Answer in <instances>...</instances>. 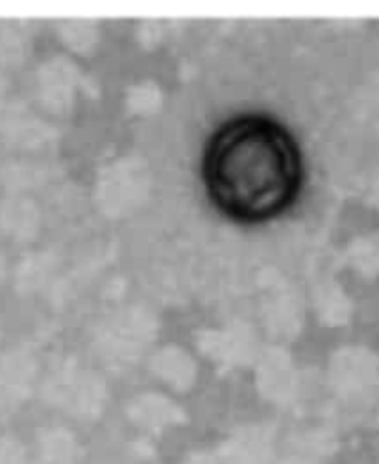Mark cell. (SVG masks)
<instances>
[{"mask_svg": "<svg viewBox=\"0 0 379 464\" xmlns=\"http://www.w3.org/2000/svg\"><path fill=\"white\" fill-rule=\"evenodd\" d=\"M300 179L291 137L276 124L243 119L226 126L209 145L206 181L226 211L265 218L289 204Z\"/></svg>", "mask_w": 379, "mask_h": 464, "instance_id": "6da1fadb", "label": "cell"}, {"mask_svg": "<svg viewBox=\"0 0 379 464\" xmlns=\"http://www.w3.org/2000/svg\"><path fill=\"white\" fill-rule=\"evenodd\" d=\"M151 193L152 172L147 161L137 156H122L101 169L92 198L108 218H126L143 209Z\"/></svg>", "mask_w": 379, "mask_h": 464, "instance_id": "7a4b0ae2", "label": "cell"}, {"mask_svg": "<svg viewBox=\"0 0 379 464\" xmlns=\"http://www.w3.org/2000/svg\"><path fill=\"white\" fill-rule=\"evenodd\" d=\"M89 91V80L82 69L67 56L44 60L35 71V97L51 115H69L82 92Z\"/></svg>", "mask_w": 379, "mask_h": 464, "instance_id": "3957f363", "label": "cell"}, {"mask_svg": "<svg viewBox=\"0 0 379 464\" xmlns=\"http://www.w3.org/2000/svg\"><path fill=\"white\" fill-rule=\"evenodd\" d=\"M43 394L46 401L83 414L94 412L104 401L102 383L92 376H82L71 364H60L53 370L44 382Z\"/></svg>", "mask_w": 379, "mask_h": 464, "instance_id": "277c9868", "label": "cell"}, {"mask_svg": "<svg viewBox=\"0 0 379 464\" xmlns=\"http://www.w3.org/2000/svg\"><path fill=\"white\" fill-rule=\"evenodd\" d=\"M37 378V359L28 346H15L0 353V412L23 405Z\"/></svg>", "mask_w": 379, "mask_h": 464, "instance_id": "5b68a950", "label": "cell"}, {"mask_svg": "<svg viewBox=\"0 0 379 464\" xmlns=\"http://www.w3.org/2000/svg\"><path fill=\"white\" fill-rule=\"evenodd\" d=\"M54 135V128L30 113L24 102L5 101L0 104V137L5 143L23 150H35L49 145Z\"/></svg>", "mask_w": 379, "mask_h": 464, "instance_id": "8992f818", "label": "cell"}, {"mask_svg": "<svg viewBox=\"0 0 379 464\" xmlns=\"http://www.w3.org/2000/svg\"><path fill=\"white\" fill-rule=\"evenodd\" d=\"M154 332V322L143 309H124L102 330V344L112 353H126L128 357L149 341Z\"/></svg>", "mask_w": 379, "mask_h": 464, "instance_id": "52a82bcc", "label": "cell"}, {"mask_svg": "<svg viewBox=\"0 0 379 464\" xmlns=\"http://www.w3.org/2000/svg\"><path fill=\"white\" fill-rule=\"evenodd\" d=\"M0 231L17 243H32L41 231V209L24 195L12 193L0 200Z\"/></svg>", "mask_w": 379, "mask_h": 464, "instance_id": "ba28073f", "label": "cell"}, {"mask_svg": "<svg viewBox=\"0 0 379 464\" xmlns=\"http://www.w3.org/2000/svg\"><path fill=\"white\" fill-rule=\"evenodd\" d=\"M265 318L268 322V328L277 334L300 326L302 305L298 295L286 284V282H274L265 284Z\"/></svg>", "mask_w": 379, "mask_h": 464, "instance_id": "9c48e42d", "label": "cell"}, {"mask_svg": "<svg viewBox=\"0 0 379 464\" xmlns=\"http://www.w3.org/2000/svg\"><path fill=\"white\" fill-rule=\"evenodd\" d=\"M152 372L172 389L185 391L195 382L197 364L180 348H163L152 359Z\"/></svg>", "mask_w": 379, "mask_h": 464, "instance_id": "30bf717a", "label": "cell"}, {"mask_svg": "<svg viewBox=\"0 0 379 464\" xmlns=\"http://www.w3.org/2000/svg\"><path fill=\"white\" fill-rule=\"evenodd\" d=\"M32 46L28 23L0 19V67H19L26 62Z\"/></svg>", "mask_w": 379, "mask_h": 464, "instance_id": "8fae6325", "label": "cell"}, {"mask_svg": "<svg viewBox=\"0 0 379 464\" xmlns=\"http://www.w3.org/2000/svg\"><path fill=\"white\" fill-rule=\"evenodd\" d=\"M334 378H335V387L341 391L355 392L366 383L374 372V366L370 362L368 353L359 352V350H346L337 353L335 364H334Z\"/></svg>", "mask_w": 379, "mask_h": 464, "instance_id": "7c38bea8", "label": "cell"}, {"mask_svg": "<svg viewBox=\"0 0 379 464\" xmlns=\"http://www.w3.org/2000/svg\"><path fill=\"white\" fill-rule=\"evenodd\" d=\"M252 335L245 326H229L226 330L204 332L200 337V344L208 353L217 359H239L245 352L250 350Z\"/></svg>", "mask_w": 379, "mask_h": 464, "instance_id": "4fadbf2b", "label": "cell"}, {"mask_svg": "<svg viewBox=\"0 0 379 464\" xmlns=\"http://www.w3.org/2000/svg\"><path fill=\"white\" fill-rule=\"evenodd\" d=\"M56 35L65 49L76 56H91L101 43V28L94 21H60L56 24Z\"/></svg>", "mask_w": 379, "mask_h": 464, "instance_id": "5bb4252c", "label": "cell"}, {"mask_svg": "<svg viewBox=\"0 0 379 464\" xmlns=\"http://www.w3.org/2000/svg\"><path fill=\"white\" fill-rule=\"evenodd\" d=\"M165 102L163 87L152 80H141L126 89L124 106L130 115L145 119L156 115Z\"/></svg>", "mask_w": 379, "mask_h": 464, "instance_id": "9a60e30c", "label": "cell"}, {"mask_svg": "<svg viewBox=\"0 0 379 464\" xmlns=\"http://www.w3.org/2000/svg\"><path fill=\"white\" fill-rule=\"evenodd\" d=\"M54 259L51 254L26 256L15 268V289L21 295H30L39 291L49 282Z\"/></svg>", "mask_w": 379, "mask_h": 464, "instance_id": "2e32d148", "label": "cell"}, {"mask_svg": "<svg viewBox=\"0 0 379 464\" xmlns=\"http://www.w3.org/2000/svg\"><path fill=\"white\" fill-rule=\"evenodd\" d=\"M261 385L274 398H283L291 389V364L286 353L274 350L267 355L261 366Z\"/></svg>", "mask_w": 379, "mask_h": 464, "instance_id": "e0dca14e", "label": "cell"}, {"mask_svg": "<svg viewBox=\"0 0 379 464\" xmlns=\"http://www.w3.org/2000/svg\"><path fill=\"white\" fill-rule=\"evenodd\" d=\"M315 309L322 322L327 324H341L350 314V302L341 287L334 284H322L318 289H315L313 295Z\"/></svg>", "mask_w": 379, "mask_h": 464, "instance_id": "ac0fdd59", "label": "cell"}, {"mask_svg": "<svg viewBox=\"0 0 379 464\" xmlns=\"http://www.w3.org/2000/svg\"><path fill=\"white\" fill-rule=\"evenodd\" d=\"M44 176L46 172L41 167L26 161H10L0 169V183L17 195H21L24 189L35 188L44 179Z\"/></svg>", "mask_w": 379, "mask_h": 464, "instance_id": "d6986e66", "label": "cell"}, {"mask_svg": "<svg viewBox=\"0 0 379 464\" xmlns=\"http://www.w3.org/2000/svg\"><path fill=\"white\" fill-rule=\"evenodd\" d=\"M350 265L364 276L379 274V231L350 243L346 250Z\"/></svg>", "mask_w": 379, "mask_h": 464, "instance_id": "ffe728a7", "label": "cell"}, {"mask_svg": "<svg viewBox=\"0 0 379 464\" xmlns=\"http://www.w3.org/2000/svg\"><path fill=\"white\" fill-rule=\"evenodd\" d=\"M39 450L49 464H63L73 455V440L63 430H46L39 437Z\"/></svg>", "mask_w": 379, "mask_h": 464, "instance_id": "44dd1931", "label": "cell"}, {"mask_svg": "<svg viewBox=\"0 0 379 464\" xmlns=\"http://www.w3.org/2000/svg\"><path fill=\"white\" fill-rule=\"evenodd\" d=\"M0 464H26L23 444L14 437H0Z\"/></svg>", "mask_w": 379, "mask_h": 464, "instance_id": "7402d4cb", "label": "cell"}, {"mask_svg": "<svg viewBox=\"0 0 379 464\" xmlns=\"http://www.w3.org/2000/svg\"><path fill=\"white\" fill-rule=\"evenodd\" d=\"M370 202L379 209V176H375L370 185Z\"/></svg>", "mask_w": 379, "mask_h": 464, "instance_id": "603a6c76", "label": "cell"}, {"mask_svg": "<svg viewBox=\"0 0 379 464\" xmlns=\"http://www.w3.org/2000/svg\"><path fill=\"white\" fill-rule=\"evenodd\" d=\"M6 89H8V78L5 74V71L0 69V104H3L6 99Z\"/></svg>", "mask_w": 379, "mask_h": 464, "instance_id": "cb8c5ba5", "label": "cell"}, {"mask_svg": "<svg viewBox=\"0 0 379 464\" xmlns=\"http://www.w3.org/2000/svg\"><path fill=\"white\" fill-rule=\"evenodd\" d=\"M6 276V259L0 256V280Z\"/></svg>", "mask_w": 379, "mask_h": 464, "instance_id": "d4e9b609", "label": "cell"}]
</instances>
